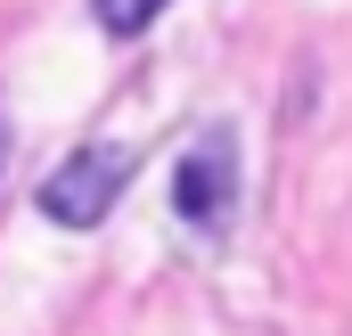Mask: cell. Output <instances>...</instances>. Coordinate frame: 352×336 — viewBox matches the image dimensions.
Segmentation results:
<instances>
[{"label":"cell","mask_w":352,"mask_h":336,"mask_svg":"<svg viewBox=\"0 0 352 336\" xmlns=\"http://www.w3.org/2000/svg\"><path fill=\"white\" fill-rule=\"evenodd\" d=\"M238 197H246V172H238V132L230 123H205L173 165V213L197 238H230L238 222Z\"/></svg>","instance_id":"1"},{"label":"cell","mask_w":352,"mask_h":336,"mask_svg":"<svg viewBox=\"0 0 352 336\" xmlns=\"http://www.w3.org/2000/svg\"><path fill=\"white\" fill-rule=\"evenodd\" d=\"M123 189H131V148L82 140L66 165H50V180H41V222H58V230H98Z\"/></svg>","instance_id":"2"},{"label":"cell","mask_w":352,"mask_h":336,"mask_svg":"<svg viewBox=\"0 0 352 336\" xmlns=\"http://www.w3.org/2000/svg\"><path fill=\"white\" fill-rule=\"evenodd\" d=\"M173 0H90V17H98V33H115V41H140L156 17H164Z\"/></svg>","instance_id":"3"},{"label":"cell","mask_w":352,"mask_h":336,"mask_svg":"<svg viewBox=\"0 0 352 336\" xmlns=\"http://www.w3.org/2000/svg\"><path fill=\"white\" fill-rule=\"evenodd\" d=\"M0 165H8V115H0Z\"/></svg>","instance_id":"4"}]
</instances>
